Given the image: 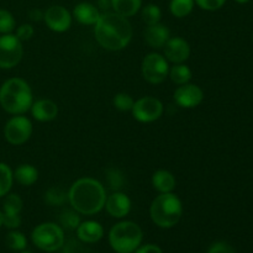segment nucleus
<instances>
[{
    "label": "nucleus",
    "instance_id": "1",
    "mask_svg": "<svg viewBox=\"0 0 253 253\" xmlns=\"http://www.w3.org/2000/svg\"><path fill=\"white\" fill-rule=\"evenodd\" d=\"M95 40L104 49L121 51L126 48L132 40V26L127 17L115 11L101 12L94 25Z\"/></svg>",
    "mask_w": 253,
    "mask_h": 253
},
{
    "label": "nucleus",
    "instance_id": "2",
    "mask_svg": "<svg viewBox=\"0 0 253 253\" xmlns=\"http://www.w3.org/2000/svg\"><path fill=\"white\" fill-rule=\"evenodd\" d=\"M106 189L99 180L90 177L77 179L68 190V203L72 209L86 216H91L104 209Z\"/></svg>",
    "mask_w": 253,
    "mask_h": 253
},
{
    "label": "nucleus",
    "instance_id": "3",
    "mask_svg": "<svg viewBox=\"0 0 253 253\" xmlns=\"http://www.w3.org/2000/svg\"><path fill=\"white\" fill-rule=\"evenodd\" d=\"M34 94L22 78H10L0 86V106L11 115H24L31 109Z\"/></svg>",
    "mask_w": 253,
    "mask_h": 253
},
{
    "label": "nucleus",
    "instance_id": "4",
    "mask_svg": "<svg viewBox=\"0 0 253 253\" xmlns=\"http://www.w3.org/2000/svg\"><path fill=\"white\" fill-rule=\"evenodd\" d=\"M182 200L174 193L158 194L151 203V220L161 229H170L175 226L182 219Z\"/></svg>",
    "mask_w": 253,
    "mask_h": 253
},
{
    "label": "nucleus",
    "instance_id": "5",
    "mask_svg": "<svg viewBox=\"0 0 253 253\" xmlns=\"http://www.w3.org/2000/svg\"><path fill=\"white\" fill-rule=\"evenodd\" d=\"M143 231L133 221H120L109 231V244L116 253H133L142 244Z\"/></svg>",
    "mask_w": 253,
    "mask_h": 253
},
{
    "label": "nucleus",
    "instance_id": "6",
    "mask_svg": "<svg viewBox=\"0 0 253 253\" xmlns=\"http://www.w3.org/2000/svg\"><path fill=\"white\" fill-rule=\"evenodd\" d=\"M35 246L44 252H56L62 249L66 241L64 230L56 222H43L37 225L31 234Z\"/></svg>",
    "mask_w": 253,
    "mask_h": 253
},
{
    "label": "nucleus",
    "instance_id": "7",
    "mask_svg": "<svg viewBox=\"0 0 253 253\" xmlns=\"http://www.w3.org/2000/svg\"><path fill=\"white\" fill-rule=\"evenodd\" d=\"M169 63L163 54L151 52L146 54L141 63V73L143 79L150 84H161L169 73Z\"/></svg>",
    "mask_w": 253,
    "mask_h": 253
},
{
    "label": "nucleus",
    "instance_id": "8",
    "mask_svg": "<svg viewBox=\"0 0 253 253\" xmlns=\"http://www.w3.org/2000/svg\"><path fill=\"white\" fill-rule=\"evenodd\" d=\"M24 47L14 34L0 35V69H11L21 62Z\"/></svg>",
    "mask_w": 253,
    "mask_h": 253
},
{
    "label": "nucleus",
    "instance_id": "9",
    "mask_svg": "<svg viewBox=\"0 0 253 253\" xmlns=\"http://www.w3.org/2000/svg\"><path fill=\"white\" fill-rule=\"evenodd\" d=\"M163 111H165V106H163L162 101L156 96L147 95L142 96L135 101L131 114H132L133 119L137 120L138 123L150 124L161 119V116L163 115Z\"/></svg>",
    "mask_w": 253,
    "mask_h": 253
},
{
    "label": "nucleus",
    "instance_id": "10",
    "mask_svg": "<svg viewBox=\"0 0 253 253\" xmlns=\"http://www.w3.org/2000/svg\"><path fill=\"white\" fill-rule=\"evenodd\" d=\"M32 123L24 115H14L4 127V137L10 145L20 146L26 143L32 135Z\"/></svg>",
    "mask_w": 253,
    "mask_h": 253
},
{
    "label": "nucleus",
    "instance_id": "11",
    "mask_svg": "<svg viewBox=\"0 0 253 253\" xmlns=\"http://www.w3.org/2000/svg\"><path fill=\"white\" fill-rule=\"evenodd\" d=\"M173 99L180 108L194 109L199 106L204 100V91L197 84L187 83L175 89Z\"/></svg>",
    "mask_w": 253,
    "mask_h": 253
},
{
    "label": "nucleus",
    "instance_id": "12",
    "mask_svg": "<svg viewBox=\"0 0 253 253\" xmlns=\"http://www.w3.org/2000/svg\"><path fill=\"white\" fill-rule=\"evenodd\" d=\"M43 21L51 31L62 34L71 27L72 14L62 5H52L44 11Z\"/></svg>",
    "mask_w": 253,
    "mask_h": 253
},
{
    "label": "nucleus",
    "instance_id": "13",
    "mask_svg": "<svg viewBox=\"0 0 253 253\" xmlns=\"http://www.w3.org/2000/svg\"><path fill=\"white\" fill-rule=\"evenodd\" d=\"M163 56L173 64L185 63L190 57V44L183 37H170L163 47Z\"/></svg>",
    "mask_w": 253,
    "mask_h": 253
},
{
    "label": "nucleus",
    "instance_id": "14",
    "mask_svg": "<svg viewBox=\"0 0 253 253\" xmlns=\"http://www.w3.org/2000/svg\"><path fill=\"white\" fill-rule=\"evenodd\" d=\"M131 199L123 192H113L106 197L104 208L110 216L115 219H123L131 211Z\"/></svg>",
    "mask_w": 253,
    "mask_h": 253
},
{
    "label": "nucleus",
    "instance_id": "15",
    "mask_svg": "<svg viewBox=\"0 0 253 253\" xmlns=\"http://www.w3.org/2000/svg\"><path fill=\"white\" fill-rule=\"evenodd\" d=\"M143 37H145L146 43L151 48L161 49L165 47L168 40L170 39V31L166 25L158 22V24L150 25V26L146 27Z\"/></svg>",
    "mask_w": 253,
    "mask_h": 253
},
{
    "label": "nucleus",
    "instance_id": "16",
    "mask_svg": "<svg viewBox=\"0 0 253 253\" xmlns=\"http://www.w3.org/2000/svg\"><path fill=\"white\" fill-rule=\"evenodd\" d=\"M31 114L35 120L40 123L53 121L58 115V106L51 99H39L31 105Z\"/></svg>",
    "mask_w": 253,
    "mask_h": 253
},
{
    "label": "nucleus",
    "instance_id": "17",
    "mask_svg": "<svg viewBox=\"0 0 253 253\" xmlns=\"http://www.w3.org/2000/svg\"><path fill=\"white\" fill-rule=\"evenodd\" d=\"M104 236V227L94 220H88L79 224L77 227V237L83 244H95Z\"/></svg>",
    "mask_w": 253,
    "mask_h": 253
},
{
    "label": "nucleus",
    "instance_id": "18",
    "mask_svg": "<svg viewBox=\"0 0 253 253\" xmlns=\"http://www.w3.org/2000/svg\"><path fill=\"white\" fill-rule=\"evenodd\" d=\"M101 12L99 11V9L96 7V5L91 4V2H79L78 5H76L73 9V17L82 25H95L96 21L100 17Z\"/></svg>",
    "mask_w": 253,
    "mask_h": 253
},
{
    "label": "nucleus",
    "instance_id": "19",
    "mask_svg": "<svg viewBox=\"0 0 253 253\" xmlns=\"http://www.w3.org/2000/svg\"><path fill=\"white\" fill-rule=\"evenodd\" d=\"M152 187L160 194L165 193H173L177 185V180L172 172L167 169H158L152 174Z\"/></svg>",
    "mask_w": 253,
    "mask_h": 253
},
{
    "label": "nucleus",
    "instance_id": "20",
    "mask_svg": "<svg viewBox=\"0 0 253 253\" xmlns=\"http://www.w3.org/2000/svg\"><path fill=\"white\" fill-rule=\"evenodd\" d=\"M14 174V180H16L22 187H31L39 179V170L32 165H20L16 169L12 172Z\"/></svg>",
    "mask_w": 253,
    "mask_h": 253
},
{
    "label": "nucleus",
    "instance_id": "21",
    "mask_svg": "<svg viewBox=\"0 0 253 253\" xmlns=\"http://www.w3.org/2000/svg\"><path fill=\"white\" fill-rule=\"evenodd\" d=\"M141 6H142V0H111L113 11L127 19L137 14Z\"/></svg>",
    "mask_w": 253,
    "mask_h": 253
},
{
    "label": "nucleus",
    "instance_id": "22",
    "mask_svg": "<svg viewBox=\"0 0 253 253\" xmlns=\"http://www.w3.org/2000/svg\"><path fill=\"white\" fill-rule=\"evenodd\" d=\"M168 77L170 78V81L173 82L177 85H183V84L189 83L190 79L193 77L192 69L189 68V66L184 63L179 64H173V67L169 68V73Z\"/></svg>",
    "mask_w": 253,
    "mask_h": 253
},
{
    "label": "nucleus",
    "instance_id": "23",
    "mask_svg": "<svg viewBox=\"0 0 253 253\" xmlns=\"http://www.w3.org/2000/svg\"><path fill=\"white\" fill-rule=\"evenodd\" d=\"M44 202L51 207H62L68 202V192L61 187H52L44 193Z\"/></svg>",
    "mask_w": 253,
    "mask_h": 253
},
{
    "label": "nucleus",
    "instance_id": "24",
    "mask_svg": "<svg viewBox=\"0 0 253 253\" xmlns=\"http://www.w3.org/2000/svg\"><path fill=\"white\" fill-rule=\"evenodd\" d=\"M194 5V0H170L169 11L173 16L183 19L193 11Z\"/></svg>",
    "mask_w": 253,
    "mask_h": 253
},
{
    "label": "nucleus",
    "instance_id": "25",
    "mask_svg": "<svg viewBox=\"0 0 253 253\" xmlns=\"http://www.w3.org/2000/svg\"><path fill=\"white\" fill-rule=\"evenodd\" d=\"M58 225L63 230H77V227L81 224V217H79V212H77L74 209H67L59 214L58 217Z\"/></svg>",
    "mask_w": 253,
    "mask_h": 253
},
{
    "label": "nucleus",
    "instance_id": "26",
    "mask_svg": "<svg viewBox=\"0 0 253 253\" xmlns=\"http://www.w3.org/2000/svg\"><path fill=\"white\" fill-rule=\"evenodd\" d=\"M5 244L12 251L21 252L26 250L27 239L22 232L17 231V230H11L5 237Z\"/></svg>",
    "mask_w": 253,
    "mask_h": 253
},
{
    "label": "nucleus",
    "instance_id": "27",
    "mask_svg": "<svg viewBox=\"0 0 253 253\" xmlns=\"http://www.w3.org/2000/svg\"><path fill=\"white\" fill-rule=\"evenodd\" d=\"M14 183L12 170L6 163H0V198L9 194Z\"/></svg>",
    "mask_w": 253,
    "mask_h": 253
},
{
    "label": "nucleus",
    "instance_id": "28",
    "mask_svg": "<svg viewBox=\"0 0 253 253\" xmlns=\"http://www.w3.org/2000/svg\"><path fill=\"white\" fill-rule=\"evenodd\" d=\"M105 182L106 185L113 192H120L125 183L123 172L118 168H109L105 173Z\"/></svg>",
    "mask_w": 253,
    "mask_h": 253
},
{
    "label": "nucleus",
    "instance_id": "29",
    "mask_svg": "<svg viewBox=\"0 0 253 253\" xmlns=\"http://www.w3.org/2000/svg\"><path fill=\"white\" fill-rule=\"evenodd\" d=\"M22 207H24V202L17 194H6L5 195L4 203H2V214H12V215H20Z\"/></svg>",
    "mask_w": 253,
    "mask_h": 253
},
{
    "label": "nucleus",
    "instance_id": "30",
    "mask_svg": "<svg viewBox=\"0 0 253 253\" xmlns=\"http://www.w3.org/2000/svg\"><path fill=\"white\" fill-rule=\"evenodd\" d=\"M141 16H142L143 22L147 26L158 24V22H161V19H162V10H161V7L158 5L147 4L142 9Z\"/></svg>",
    "mask_w": 253,
    "mask_h": 253
},
{
    "label": "nucleus",
    "instance_id": "31",
    "mask_svg": "<svg viewBox=\"0 0 253 253\" xmlns=\"http://www.w3.org/2000/svg\"><path fill=\"white\" fill-rule=\"evenodd\" d=\"M15 27H16V21L11 12L5 9H0V35L12 34Z\"/></svg>",
    "mask_w": 253,
    "mask_h": 253
},
{
    "label": "nucleus",
    "instance_id": "32",
    "mask_svg": "<svg viewBox=\"0 0 253 253\" xmlns=\"http://www.w3.org/2000/svg\"><path fill=\"white\" fill-rule=\"evenodd\" d=\"M133 104H135V100L127 93H118L113 98V105L119 111H131Z\"/></svg>",
    "mask_w": 253,
    "mask_h": 253
},
{
    "label": "nucleus",
    "instance_id": "33",
    "mask_svg": "<svg viewBox=\"0 0 253 253\" xmlns=\"http://www.w3.org/2000/svg\"><path fill=\"white\" fill-rule=\"evenodd\" d=\"M62 250H63V253H86L83 242L77 239H69L68 241H64Z\"/></svg>",
    "mask_w": 253,
    "mask_h": 253
},
{
    "label": "nucleus",
    "instance_id": "34",
    "mask_svg": "<svg viewBox=\"0 0 253 253\" xmlns=\"http://www.w3.org/2000/svg\"><path fill=\"white\" fill-rule=\"evenodd\" d=\"M194 1L200 9L207 10V11H215L224 6L226 0H194Z\"/></svg>",
    "mask_w": 253,
    "mask_h": 253
},
{
    "label": "nucleus",
    "instance_id": "35",
    "mask_svg": "<svg viewBox=\"0 0 253 253\" xmlns=\"http://www.w3.org/2000/svg\"><path fill=\"white\" fill-rule=\"evenodd\" d=\"M34 34H35V29H34V26L30 24L20 25V26L16 29V32H15L16 37L21 42L31 40L32 36H34Z\"/></svg>",
    "mask_w": 253,
    "mask_h": 253
},
{
    "label": "nucleus",
    "instance_id": "36",
    "mask_svg": "<svg viewBox=\"0 0 253 253\" xmlns=\"http://www.w3.org/2000/svg\"><path fill=\"white\" fill-rule=\"evenodd\" d=\"M208 253H236L234 247L225 241L214 242L208 250Z\"/></svg>",
    "mask_w": 253,
    "mask_h": 253
},
{
    "label": "nucleus",
    "instance_id": "37",
    "mask_svg": "<svg viewBox=\"0 0 253 253\" xmlns=\"http://www.w3.org/2000/svg\"><path fill=\"white\" fill-rule=\"evenodd\" d=\"M2 225L10 230H16L21 225V217L20 215L2 214Z\"/></svg>",
    "mask_w": 253,
    "mask_h": 253
},
{
    "label": "nucleus",
    "instance_id": "38",
    "mask_svg": "<svg viewBox=\"0 0 253 253\" xmlns=\"http://www.w3.org/2000/svg\"><path fill=\"white\" fill-rule=\"evenodd\" d=\"M133 253H163V251L160 246H157V245L147 244L140 245Z\"/></svg>",
    "mask_w": 253,
    "mask_h": 253
},
{
    "label": "nucleus",
    "instance_id": "39",
    "mask_svg": "<svg viewBox=\"0 0 253 253\" xmlns=\"http://www.w3.org/2000/svg\"><path fill=\"white\" fill-rule=\"evenodd\" d=\"M43 15H44V12L40 9H32V10H30V12H29L30 20H31V21H35V22L42 21V20H43Z\"/></svg>",
    "mask_w": 253,
    "mask_h": 253
},
{
    "label": "nucleus",
    "instance_id": "40",
    "mask_svg": "<svg viewBox=\"0 0 253 253\" xmlns=\"http://www.w3.org/2000/svg\"><path fill=\"white\" fill-rule=\"evenodd\" d=\"M96 7L100 12H108L111 9V0H98Z\"/></svg>",
    "mask_w": 253,
    "mask_h": 253
},
{
    "label": "nucleus",
    "instance_id": "41",
    "mask_svg": "<svg viewBox=\"0 0 253 253\" xmlns=\"http://www.w3.org/2000/svg\"><path fill=\"white\" fill-rule=\"evenodd\" d=\"M236 2H239V4H246V2H249L250 0H235Z\"/></svg>",
    "mask_w": 253,
    "mask_h": 253
},
{
    "label": "nucleus",
    "instance_id": "42",
    "mask_svg": "<svg viewBox=\"0 0 253 253\" xmlns=\"http://www.w3.org/2000/svg\"><path fill=\"white\" fill-rule=\"evenodd\" d=\"M2 226V211L0 210V227Z\"/></svg>",
    "mask_w": 253,
    "mask_h": 253
},
{
    "label": "nucleus",
    "instance_id": "43",
    "mask_svg": "<svg viewBox=\"0 0 253 253\" xmlns=\"http://www.w3.org/2000/svg\"><path fill=\"white\" fill-rule=\"evenodd\" d=\"M19 253H31V252H29V251H21V252H19Z\"/></svg>",
    "mask_w": 253,
    "mask_h": 253
},
{
    "label": "nucleus",
    "instance_id": "44",
    "mask_svg": "<svg viewBox=\"0 0 253 253\" xmlns=\"http://www.w3.org/2000/svg\"><path fill=\"white\" fill-rule=\"evenodd\" d=\"M252 40H253V35H252Z\"/></svg>",
    "mask_w": 253,
    "mask_h": 253
}]
</instances>
